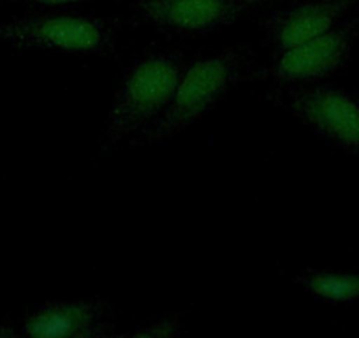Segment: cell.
I'll list each match as a JSON object with an SVG mask.
<instances>
[{"label": "cell", "mask_w": 359, "mask_h": 338, "mask_svg": "<svg viewBox=\"0 0 359 338\" xmlns=\"http://www.w3.org/2000/svg\"><path fill=\"white\" fill-rule=\"evenodd\" d=\"M254 60V50L247 44H240L215 57L194 62L180 79L164 115L154 126L141 130L134 143L140 147L161 143L187 129L243 79Z\"/></svg>", "instance_id": "obj_1"}, {"label": "cell", "mask_w": 359, "mask_h": 338, "mask_svg": "<svg viewBox=\"0 0 359 338\" xmlns=\"http://www.w3.org/2000/svg\"><path fill=\"white\" fill-rule=\"evenodd\" d=\"M184 76V62L171 53H151L126 74L115 94L101 141L106 147L136 133L171 102Z\"/></svg>", "instance_id": "obj_2"}, {"label": "cell", "mask_w": 359, "mask_h": 338, "mask_svg": "<svg viewBox=\"0 0 359 338\" xmlns=\"http://www.w3.org/2000/svg\"><path fill=\"white\" fill-rule=\"evenodd\" d=\"M118 22L76 15H30L0 23V41L22 48L102 53L115 44Z\"/></svg>", "instance_id": "obj_3"}, {"label": "cell", "mask_w": 359, "mask_h": 338, "mask_svg": "<svg viewBox=\"0 0 359 338\" xmlns=\"http://www.w3.org/2000/svg\"><path fill=\"white\" fill-rule=\"evenodd\" d=\"M296 119L347 147L359 144V106L331 88H296L280 95Z\"/></svg>", "instance_id": "obj_4"}, {"label": "cell", "mask_w": 359, "mask_h": 338, "mask_svg": "<svg viewBox=\"0 0 359 338\" xmlns=\"http://www.w3.org/2000/svg\"><path fill=\"white\" fill-rule=\"evenodd\" d=\"M111 309L101 299L50 303L25 320L34 338H95L111 334Z\"/></svg>", "instance_id": "obj_5"}, {"label": "cell", "mask_w": 359, "mask_h": 338, "mask_svg": "<svg viewBox=\"0 0 359 338\" xmlns=\"http://www.w3.org/2000/svg\"><path fill=\"white\" fill-rule=\"evenodd\" d=\"M354 36L355 25L347 23L305 41L282 53L280 60L271 69V76L275 81L298 83L331 74L345 62Z\"/></svg>", "instance_id": "obj_6"}, {"label": "cell", "mask_w": 359, "mask_h": 338, "mask_svg": "<svg viewBox=\"0 0 359 338\" xmlns=\"http://www.w3.org/2000/svg\"><path fill=\"white\" fill-rule=\"evenodd\" d=\"M148 22L178 32H205L227 25L247 9L234 0H140Z\"/></svg>", "instance_id": "obj_7"}, {"label": "cell", "mask_w": 359, "mask_h": 338, "mask_svg": "<svg viewBox=\"0 0 359 338\" xmlns=\"http://www.w3.org/2000/svg\"><path fill=\"white\" fill-rule=\"evenodd\" d=\"M354 4L355 0H316L296 6L269 23V41L275 50L284 53L333 29L341 15H345Z\"/></svg>", "instance_id": "obj_8"}, {"label": "cell", "mask_w": 359, "mask_h": 338, "mask_svg": "<svg viewBox=\"0 0 359 338\" xmlns=\"http://www.w3.org/2000/svg\"><path fill=\"white\" fill-rule=\"evenodd\" d=\"M303 284L320 298L348 302L359 298V275L316 273L302 278Z\"/></svg>", "instance_id": "obj_9"}, {"label": "cell", "mask_w": 359, "mask_h": 338, "mask_svg": "<svg viewBox=\"0 0 359 338\" xmlns=\"http://www.w3.org/2000/svg\"><path fill=\"white\" fill-rule=\"evenodd\" d=\"M176 333H178V323L171 319H162L158 323L150 324V327L136 331V334L140 337H172Z\"/></svg>", "instance_id": "obj_10"}, {"label": "cell", "mask_w": 359, "mask_h": 338, "mask_svg": "<svg viewBox=\"0 0 359 338\" xmlns=\"http://www.w3.org/2000/svg\"><path fill=\"white\" fill-rule=\"evenodd\" d=\"M29 2H36V4H44V6H65V4H79V2H88V0H29Z\"/></svg>", "instance_id": "obj_11"}, {"label": "cell", "mask_w": 359, "mask_h": 338, "mask_svg": "<svg viewBox=\"0 0 359 338\" xmlns=\"http://www.w3.org/2000/svg\"><path fill=\"white\" fill-rule=\"evenodd\" d=\"M234 2H255V0H234Z\"/></svg>", "instance_id": "obj_12"}]
</instances>
